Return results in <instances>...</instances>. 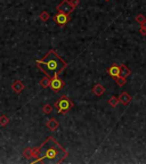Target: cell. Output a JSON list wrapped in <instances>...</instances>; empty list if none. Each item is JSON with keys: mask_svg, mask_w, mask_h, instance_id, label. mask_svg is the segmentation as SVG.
Returning <instances> with one entry per match:
<instances>
[{"mask_svg": "<svg viewBox=\"0 0 146 164\" xmlns=\"http://www.w3.org/2000/svg\"><path fill=\"white\" fill-rule=\"evenodd\" d=\"M68 156V150L50 136L39 146L38 157L32 163H62Z\"/></svg>", "mask_w": 146, "mask_h": 164, "instance_id": "obj_1", "label": "cell"}, {"mask_svg": "<svg viewBox=\"0 0 146 164\" xmlns=\"http://www.w3.org/2000/svg\"><path fill=\"white\" fill-rule=\"evenodd\" d=\"M37 66L46 74V76L52 79L58 76L60 72L68 66V63L64 62L54 49L49 50L45 57L40 60L35 62Z\"/></svg>", "mask_w": 146, "mask_h": 164, "instance_id": "obj_2", "label": "cell"}, {"mask_svg": "<svg viewBox=\"0 0 146 164\" xmlns=\"http://www.w3.org/2000/svg\"><path fill=\"white\" fill-rule=\"evenodd\" d=\"M73 106H74L73 101H72L69 97H66V96H62V97L55 103V108H56L57 112L60 113V114H65V113H68Z\"/></svg>", "mask_w": 146, "mask_h": 164, "instance_id": "obj_3", "label": "cell"}, {"mask_svg": "<svg viewBox=\"0 0 146 164\" xmlns=\"http://www.w3.org/2000/svg\"><path fill=\"white\" fill-rule=\"evenodd\" d=\"M52 19H54V22L56 23L57 25L63 26V25H65V24H68V23L70 22L71 17H70L69 14H65V13H60V11H58L56 15L52 17Z\"/></svg>", "mask_w": 146, "mask_h": 164, "instance_id": "obj_4", "label": "cell"}, {"mask_svg": "<svg viewBox=\"0 0 146 164\" xmlns=\"http://www.w3.org/2000/svg\"><path fill=\"white\" fill-rule=\"evenodd\" d=\"M75 8L70 4V0H62L60 4L56 7L57 11H60V13H65V14H71L72 11L74 10Z\"/></svg>", "mask_w": 146, "mask_h": 164, "instance_id": "obj_5", "label": "cell"}, {"mask_svg": "<svg viewBox=\"0 0 146 164\" xmlns=\"http://www.w3.org/2000/svg\"><path fill=\"white\" fill-rule=\"evenodd\" d=\"M65 86V83H64V81L62 80V79H60L58 76H56V78H52V80H50V84H49V87L52 88V91H60L63 87Z\"/></svg>", "mask_w": 146, "mask_h": 164, "instance_id": "obj_6", "label": "cell"}, {"mask_svg": "<svg viewBox=\"0 0 146 164\" xmlns=\"http://www.w3.org/2000/svg\"><path fill=\"white\" fill-rule=\"evenodd\" d=\"M107 72V74L111 76V78H116V76H119V73H120V65H118V64H113L111 66L106 70Z\"/></svg>", "mask_w": 146, "mask_h": 164, "instance_id": "obj_7", "label": "cell"}, {"mask_svg": "<svg viewBox=\"0 0 146 164\" xmlns=\"http://www.w3.org/2000/svg\"><path fill=\"white\" fill-rule=\"evenodd\" d=\"M24 88H25V86H24V83L21 80H15L11 83V89L16 93H21L24 90Z\"/></svg>", "mask_w": 146, "mask_h": 164, "instance_id": "obj_8", "label": "cell"}, {"mask_svg": "<svg viewBox=\"0 0 146 164\" xmlns=\"http://www.w3.org/2000/svg\"><path fill=\"white\" fill-rule=\"evenodd\" d=\"M118 98H119V103L123 104L124 106H127V105L130 104L131 99H132V97H131L128 92H126V91H123V92L120 95V97H118Z\"/></svg>", "mask_w": 146, "mask_h": 164, "instance_id": "obj_9", "label": "cell"}, {"mask_svg": "<svg viewBox=\"0 0 146 164\" xmlns=\"http://www.w3.org/2000/svg\"><path fill=\"white\" fill-rule=\"evenodd\" d=\"M131 74V71L124 64H120V73H119V76L123 79H127V76Z\"/></svg>", "mask_w": 146, "mask_h": 164, "instance_id": "obj_10", "label": "cell"}, {"mask_svg": "<svg viewBox=\"0 0 146 164\" xmlns=\"http://www.w3.org/2000/svg\"><path fill=\"white\" fill-rule=\"evenodd\" d=\"M93 92L97 96V97H101V96H103L105 93V88L102 84H99V83H96L94 86V88H93Z\"/></svg>", "mask_w": 146, "mask_h": 164, "instance_id": "obj_11", "label": "cell"}, {"mask_svg": "<svg viewBox=\"0 0 146 164\" xmlns=\"http://www.w3.org/2000/svg\"><path fill=\"white\" fill-rule=\"evenodd\" d=\"M47 128H48L50 131H55L57 129V128L60 127V123H58V121H57L56 119H50L48 120V122H47Z\"/></svg>", "mask_w": 146, "mask_h": 164, "instance_id": "obj_12", "label": "cell"}, {"mask_svg": "<svg viewBox=\"0 0 146 164\" xmlns=\"http://www.w3.org/2000/svg\"><path fill=\"white\" fill-rule=\"evenodd\" d=\"M107 103H109L110 106L116 107V105L119 104V98L115 97V96H112V97H110L109 99H107Z\"/></svg>", "mask_w": 146, "mask_h": 164, "instance_id": "obj_13", "label": "cell"}, {"mask_svg": "<svg viewBox=\"0 0 146 164\" xmlns=\"http://www.w3.org/2000/svg\"><path fill=\"white\" fill-rule=\"evenodd\" d=\"M50 80H52V79L48 78V76L42 78L41 80H40V86H41L42 88H48L49 84H50Z\"/></svg>", "mask_w": 146, "mask_h": 164, "instance_id": "obj_14", "label": "cell"}, {"mask_svg": "<svg viewBox=\"0 0 146 164\" xmlns=\"http://www.w3.org/2000/svg\"><path fill=\"white\" fill-rule=\"evenodd\" d=\"M23 155H24V157L25 158H27V160H31L32 157H33V150H32V148H26L24 152H23Z\"/></svg>", "mask_w": 146, "mask_h": 164, "instance_id": "obj_15", "label": "cell"}, {"mask_svg": "<svg viewBox=\"0 0 146 164\" xmlns=\"http://www.w3.org/2000/svg\"><path fill=\"white\" fill-rule=\"evenodd\" d=\"M40 19H41L42 22H47L49 18H50V15H49V13L48 11H46V10H44V11H41L40 13Z\"/></svg>", "mask_w": 146, "mask_h": 164, "instance_id": "obj_16", "label": "cell"}, {"mask_svg": "<svg viewBox=\"0 0 146 164\" xmlns=\"http://www.w3.org/2000/svg\"><path fill=\"white\" fill-rule=\"evenodd\" d=\"M9 122H10V121L8 119V116H6V115L0 116V125H1V127H6Z\"/></svg>", "mask_w": 146, "mask_h": 164, "instance_id": "obj_17", "label": "cell"}, {"mask_svg": "<svg viewBox=\"0 0 146 164\" xmlns=\"http://www.w3.org/2000/svg\"><path fill=\"white\" fill-rule=\"evenodd\" d=\"M113 80L116 82V84L119 87H123L126 84V79L120 78V76H116V78H113Z\"/></svg>", "mask_w": 146, "mask_h": 164, "instance_id": "obj_18", "label": "cell"}, {"mask_svg": "<svg viewBox=\"0 0 146 164\" xmlns=\"http://www.w3.org/2000/svg\"><path fill=\"white\" fill-rule=\"evenodd\" d=\"M42 112L45 113V114H50V113L52 112V105H49V104H46L44 107H42Z\"/></svg>", "mask_w": 146, "mask_h": 164, "instance_id": "obj_19", "label": "cell"}, {"mask_svg": "<svg viewBox=\"0 0 146 164\" xmlns=\"http://www.w3.org/2000/svg\"><path fill=\"white\" fill-rule=\"evenodd\" d=\"M136 21H137V23H139V24H143V23L146 21V17L143 14H139V15L136 16Z\"/></svg>", "mask_w": 146, "mask_h": 164, "instance_id": "obj_20", "label": "cell"}, {"mask_svg": "<svg viewBox=\"0 0 146 164\" xmlns=\"http://www.w3.org/2000/svg\"><path fill=\"white\" fill-rule=\"evenodd\" d=\"M70 4H71L74 8H77L79 5H80V0H70Z\"/></svg>", "mask_w": 146, "mask_h": 164, "instance_id": "obj_21", "label": "cell"}, {"mask_svg": "<svg viewBox=\"0 0 146 164\" xmlns=\"http://www.w3.org/2000/svg\"><path fill=\"white\" fill-rule=\"evenodd\" d=\"M105 1H110V0H105Z\"/></svg>", "mask_w": 146, "mask_h": 164, "instance_id": "obj_22", "label": "cell"}]
</instances>
